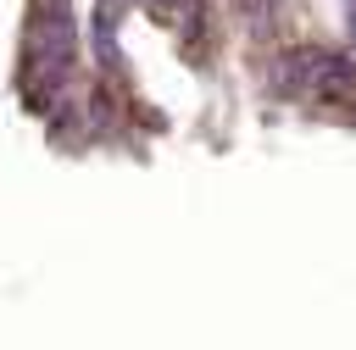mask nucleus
Returning a JSON list of instances; mask_svg holds the SVG:
<instances>
[{
	"mask_svg": "<svg viewBox=\"0 0 356 350\" xmlns=\"http://www.w3.org/2000/svg\"><path fill=\"white\" fill-rule=\"evenodd\" d=\"M72 50H78L72 6L67 0H33L28 28H22V67H17V89H22L28 111L44 117L56 106V94L72 78Z\"/></svg>",
	"mask_w": 356,
	"mask_h": 350,
	"instance_id": "nucleus-1",
	"label": "nucleus"
},
{
	"mask_svg": "<svg viewBox=\"0 0 356 350\" xmlns=\"http://www.w3.org/2000/svg\"><path fill=\"white\" fill-rule=\"evenodd\" d=\"M284 89L306 94L312 106L323 111H339V117H356V67L345 56H328V50H295L284 56Z\"/></svg>",
	"mask_w": 356,
	"mask_h": 350,
	"instance_id": "nucleus-2",
	"label": "nucleus"
},
{
	"mask_svg": "<svg viewBox=\"0 0 356 350\" xmlns=\"http://www.w3.org/2000/svg\"><path fill=\"white\" fill-rule=\"evenodd\" d=\"M145 11H150L161 28L184 33V39H189V33L200 28V17H206V6H200V0H145Z\"/></svg>",
	"mask_w": 356,
	"mask_h": 350,
	"instance_id": "nucleus-3",
	"label": "nucleus"
},
{
	"mask_svg": "<svg viewBox=\"0 0 356 350\" xmlns=\"http://www.w3.org/2000/svg\"><path fill=\"white\" fill-rule=\"evenodd\" d=\"M234 6H239V11H245V17H250V22H261V17H267V6H273V0H234Z\"/></svg>",
	"mask_w": 356,
	"mask_h": 350,
	"instance_id": "nucleus-4",
	"label": "nucleus"
},
{
	"mask_svg": "<svg viewBox=\"0 0 356 350\" xmlns=\"http://www.w3.org/2000/svg\"><path fill=\"white\" fill-rule=\"evenodd\" d=\"M28 6H33V0H28Z\"/></svg>",
	"mask_w": 356,
	"mask_h": 350,
	"instance_id": "nucleus-5",
	"label": "nucleus"
}]
</instances>
